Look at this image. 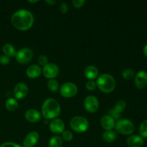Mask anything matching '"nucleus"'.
I'll use <instances>...</instances> for the list:
<instances>
[{"label": "nucleus", "mask_w": 147, "mask_h": 147, "mask_svg": "<svg viewBox=\"0 0 147 147\" xmlns=\"http://www.w3.org/2000/svg\"><path fill=\"white\" fill-rule=\"evenodd\" d=\"M34 16L29 10L20 9L14 12L11 17V22L14 28L20 31L30 30L34 24Z\"/></svg>", "instance_id": "obj_1"}, {"label": "nucleus", "mask_w": 147, "mask_h": 147, "mask_svg": "<svg viewBox=\"0 0 147 147\" xmlns=\"http://www.w3.org/2000/svg\"><path fill=\"white\" fill-rule=\"evenodd\" d=\"M61 109L58 102L53 98H47L43 102L41 115L46 119H57L60 114Z\"/></svg>", "instance_id": "obj_2"}, {"label": "nucleus", "mask_w": 147, "mask_h": 147, "mask_svg": "<svg viewBox=\"0 0 147 147\" xmlns=\"http://www.w3.org/2000/svg\"><path fill=\"white\" fill-rule=\"evenodd\" d=\"M96 85L100 91L105 93H111L116 88V80L110 74L103 73L98 77Z\"/></svg>", "instance_id": "obj_3"}, {"label": "nucleus", "mask_w": 147, "mask_h": 147, "mask_svg": "<svg viewBox=\"0 0 147 147\" xmlns=\"http://www.w3.org/2000/svg\"><path fill=\"white\" fill-rule=\"evenodd\" d=\"M70 126L74 131L77 133H84L88 129L89 122L85 117L77 116L72 118L70 121Z\"/></svg>", "instance_id": "obj_4"}, {"label": "nucleus", "mask_w": 147, "mask_h": 147, "mask_svg": "<svg viewBox=\"0 0 147 147\" xmlns=\"http://www.w3.org/2000/svg\"><path fill=\"white\" fill-rule=\"evenodd\" d=\"M116 131L123 135H129L133 133L135 130L134 123L129 119H119L116 123L115 126Z\"/></svg>", "instance_id": "obj_5"}, {"label": "nucleus", "mask_w": 147, "mask_h": 147, "mask_svg": "<svg viewBox=\"0 0 147 147\" xmlns=\"http://www.w3.org/2000/svg\"><path fill=\"white\" fill-rule=\"evenodd\" d=\"M78 93V87L75 83L67 82L60 88V93L64 98H72Z\"/></svg>", "instance_id": "obj_6"}, {"label": "nucleus", "mask_w": 147, "mask_h": 147, "mask_svg": "<svg viewBox=\"0 0 147 147\" xmlns=\"http://www.w3.org/2000/svg\"><path fill=\"white\" fill-rule=\"evenodd\" d=\"M16 60L20 64H25L31 61L33 57V52L31 49L24 47L20 49L16 54Z\"/></svg>", "instance_id": "obj_7"}, {"label": "nucleus", "mask_w": 147, "mask_h": 147, "mask_svg": "<svg viewBox=\"0 0 147 147\" xmlns=\"http://www.w3.org/2000/svg\"><path fill=\"white\" fill-rule=\"evenodd\" d=\"M45 77L46 78L50 79H54L55 78L57 77L59 74V67L55 63H48V64L46 65L45 66L43 67V68L42 69Z\"/></svg>", "instance_id": "obj_8"}, {"label": "nucleus", "mask_w": 147, "mask_h": 147, "mask_svg": "<svg viewBox=\"0 0 147 147\" xmlns=\"http://www.w3.org/2000/svg\"><path fill=\"white\" fill-rule=\"evenodd\" d=\"M84 106L86 110L89 113H95L99 108V102L97 98L94 96H87L84 100Z\"/></svg>", "instance_id": "obj_9"}, {"label": "nucleus", "mask_w": 147, "mask_h": 147, "mask_svg": "<svg viewBox=\"0 0 147 147\" xmlns=\"http://www.w3.org/2000/svg\"><path fill=\"white\" fill-rule=\"evenodd\" d=\"M29 88L24 83H19L14 88V96L17 99L24 98L28 94Z\"/></svg>", "instance_id": "obj_10"}, {"label": "nucleus", "mask_w": 147, "mask_h": 147, "mask_svg": "<svg viewBox=\"0 0 147 147\" xmlns=\"http://www.w3.org/2000/svg\"><path fill=\"white\" fill-rule=\"evenodd\" d=\"M134 83L136 88L142 89L147 85V72L144 70H140L135 75Z\"/></svg>", "instance_id": "obj_11"}, {"label": "nucleus", "mask_w": 147, "mask_h": 147, "mask_svg": "<svg viewBox=\"0 0 147 147\" xmlns=\"http://www.w3.org/2000/svg\"><path fill=\"white\" fill-rule=\"evenodd\" d=\"M50 130L54 134H62L65 131V123L62 119H53L50 123Z\"/></svg>", "instance_id": "obj_12"}, {"label": "nucleus", "mask_w": 147, "mask_h": 147, "mask_svg": "<svg viewBox=\"0 0 147 147\" xmlns=\"http://www.w3.org/2000/svg\"><path fill=\"white\" fill-rule=\"evenodd\" d=\"M39 140V134L37 131H31L24 138L23 147H34Z\"/></svg>", "instance_id": "obj_13"}, {"label": "nucleus", "mask_w": 147, "mask_h": 147, "mask_svg": "<svg viewBox=\"0 0 147 147\" xmlns=\"http://www.w3.org/2000/svg\"><path fill=\"white\" fill-rule=\"evenodd\" d=\"M100 125L106 131H113L116 126L115 120L109 115H105L100 119Z\"/></svg>", "instance_id": "obj_14"}, {"label": "nucleus", "mask_w": 147, "mask_h": 147, "mask_svg": "<svg viewBox=\"0 0 147 147\" xmlns=\"http://www.w3.org/2000/svg\"><path fill=\"white\" fill-rule=\"evenodd\" d=\"M41 113L36 109H29L26 111L24 113V117L26 120L28 121L30 123H37L41 119Z\"/></svg>", "instance_id": "obj_15"}, {"label": "nucleus", "mask_w": 147, "mask_h": 147, "mask_svg": "<svg viewBox=\"0 0 147 147\" xmlns=\"http://www.w3.org/2000/svg\"><path fill=\"white\" fill-rule=\"evenodd\" d=\"M144 139L139 135H131L126 139V144L129 147H141L144 144Z\"/></svg>", "instance_id": "obj_16"}, {"label": "nucleus", "mask_w": 147, "mask_h": 147, "mask_svg": "<svg viewBox=\"0 0 147 147\" xmlns=\"http://www.w3.org/2000/svg\"><path fill=\"white\" fill-rule=\"evenodd\" d=\"M84 76L88 80H93L98 76V70L94 65H88L84 70Z\"/></svg>", "instance_id": "obj_17"}, {"label": "nucleus", "mask_w": 147, "mask_h": 147, "mask_svg": "<svg viewBox=\"0 0 147 147\" xmlns=\"http://www.w3.org/2000/svg\"><path fill=\"white\" fill-rule=\"evenodd\" d=\"M42 72V68L38 65H32L27 69L26 75L30 78H37L41 75Z\"/></svg>", "instance_id": "obj_18"}, {"label": "nucleus", "mask_w": 147, "mask_h": 147, "mask_svg": "<svg viewBox=\"0 0 147 147\" xmlns=\"http://www.w3.org/2000/svg\"><path fill=\"white\" fill-rule=\"evenodd\" d=\"M102 139L106 143H112L117 139V134L114 131H106L102 134Z\"/></svg>", "instance_id": "obj_19"}, {"label": "nucleus", "mask_w": 147, "mask_h": 147, "mask_svg": "<svg viewBox=\"0 0 147 147\" xmlns=\"http://www.w3.org/2000/svg\"><path fill=\"white\" fill-rule=\"evenodd\" d=\"M2 51L4 53V55L7 56L9 57H15L16 54H17V51L16 49L14 48V46L9 43H7V44L4 45L2 47Z\"/></svg>", "instance_id": "obj_20"}, {"label": "nucleus", "mask_w": 147, "mask_h": 147, "mask_svg": "<svg viewBox=\"0 0 147 147\" xmlns=\"http://www.w3.org/2000/svg\"><path fill=\"white\" fill-rule=\"evenodd\" d=\"M5 106L7 109L10 111H14L17 110V107H18V102L15 98H9L6 100Z\"/></svg>", "instance_id": "obj_21"}, {"label": "nucleus", "mask_w": 147, "mask_h": 147, "mask_svg": "<svg viewBox=\"0 0 147 147\" xmlns=\"http://www.w3.org/2000/svg\"><path fill=\"white\" fill-rule=\"evenodd\" d=\"M47 86L49 90L53 93H57L60 90V85L55 79H50L47 83Z\"/></svg>", "instance_id": "obj_22"}, {"label": "nucleus", "mask_w": 147, "mask_h": 147, "mask_svg": "<svg viewBox=\"0 0 147 147\" xmlns=\"http://www.w3.org/2000/svg\"><path fill=\"white\" fill-rule=\"evenodd\" d=\"M63 145V139L59 136H54L50 139L49 147H61Z\"/></svg>", "instance_id": "obj_23"}, {"label": "nucleus", "mask_w": 147, "mask_h": 147, "mask_svg": "<svg viewBox=\"0 0 147 147\" xmlns=\"http://www.w3.org/2000/svg\"><path fill=\"white\" fill-rule=\"evenodd\" d=\"M135 72L132 69L127 68L125 69L123 72H122V77L125 79V80H130V79L133 78L135 76Z\"/></svg>", "instance_id": "obj_24"}, {"label": "nucleus", "mask_w": 147, "mask_h": 147, "mask_svg": "<svg viewBox=\"0 0 147 147\" xmlns=\"http://www.w3.org/2000/svg\"><path fill=\"white\" fill-rule=\"evenodd\" d=\"M139 134L142 138H147V119L144 121L139 126Z\"/></svg>", "instance_id": "obj_25"}, {"label": "nucleus", "mask_w": 147, "mask_h": 147, "mask_svg": "<svg viewBox=\"0 0 147 147\" xmlns=\"http://www.w3.org/2000/svg\"><path fill=\"white\" fill-rule=\"evenodd\" d=\"M126 102H125L124 100H119V101L116 102V103L115 104V106H114V109L116 111H117L119 113H121V112H123V111L126 109Z\"/></svg>", "instance_id": "obj_26"}, {"label": "nucleus", "mask_w": 147, "mask_h": 147, "mask_svg": "<svg viewBox=\"0 0 147 147\" xmlns=\"http://www.w3.org/2000/svg\"><path fill=\"white\" fill-rule=\"evenodd\" d=\"M62 136H63V139L65 141H66V142H70L73 139V134H72V132L68 130L64 131L62 133Z\"/></svg>", "instance_id": "obj_27"}, {"label": "nucleus", "mask_w": 147, "mask_h": 147, "mask_svg": "<svg viewBox=\"0 0 147 147\" xmlns=\"http://www.w3.org/2000/svg\"><path fill=\"white\" fill-rule=\"evenodd\" d=\"M37 63L40 65H42L43 67L45 66L46 65L48 64V58L46 55H41L38 57L37 58Z\"/></svg>", "instance_id": "obj_28"}, {"label": "nucleus", "mask_w": 147, "mask_h": 147, "mask_svg": "<svg viewBox=\"0 0 147 147\" xmlns=\"http://www.w3.org/2000/svg\"><path fill=\"white\" fill-rule=\"evenodd\" d=\"M96 87H97L96 82H95L94 80H88L86 84V88H87V90H90V91L94 90L96 88Z\"/></svg>", "instance_id": "obj_29"}, {"label": "nucleus", "mask_w": 147, "mask_h": 147, "mask_svg": "<svg viewBox=\"0 0 147 147\" xmlns=\"http://www.w3.org/2000/svg\"><path fill=\"white\" fill-rule=\"evenodd\" d=\"M109 116H111L114 120H119L121 118V113L114 109V108L109 111Z\"/></svg>", "instance_id": "obj_30"}, {"label": "nucleus", "mask_w": 147, "mask_h": 147, "mask_svg": "<svg viewBox=\"0 0 147 147\" xmlns=\"http://www.w3.org/2000/svg\"><path fill=\"white\" fill-rule=\"evenodd\" d=\"M86 3L84 0H73L72 4L76 8H80L83 6V4Z\"/></svg>", "instance_id": "obj_31"}, {"label": "nucleus", "mask_w": 147, "mask_h": 147, "mask_svg": "<svg viewBox=\"0 0 147 147\" xmlns=\"http://www.w3.org/2000/svg\"><path fill=\"white\" fill-rule=\"evenodd\" d=\"M0 147H23L20 145H19L18 144L14 143V142H4V143L1 144L0 145Z\"/></svg>", "instance_id": "obj_32"}, {"label": "nucleus", "mask_w": 147, "mask_h": 147, "mask_svg": "<svg viewBox=\"0 0 147 147\" xmlns=\"http://www.w3.org/2000/svg\"><path fill=\"white\" fill-rule=\"evenodd\" d=\"M10 62V57H7V56L3 55L0 56V63L1 65H8Z\"/></svg>", "instance_id": "obj_33"}, {"label": "nucleus", "mask_w": 147, "mask_h": 147, "mask_svg": "<svg viewBox=\"0 0 147 147\" xmlns=\"http://www.w3.org/2000/svg\"><path fill=\"white\" fill-rule=\"evenodd\" d=\"M60 12L63 13V14H65V13L67 12L68 11V7L66 4V3L65 2H62L60 5Z\"/></svg>", "instance_id": "obj_34"}, {"label": "nucleus", "mask_w": 147, "mask_h": 147, "mask_svg": "<svg viewBox=\"0 0 147 147\" xmlns=\"http://www.w3.org/2000/svg\"><path fill=\"white\" fill-rule=\"evenodd\" d=\"M46 3L50 4V6H52V5H54V4L56 3V1H55V0H50H50H47V1H46Z\"/></svg>", "instance_id": "obj_35"}, {"label": "nucleus", "mask_w": 147, "mask_h": 147, "mask_svg": "<svg viewBox=\"0 0 147 147\" xmlns=\"http://www.w3.org/2000/svg\"><path fill=\"white\" fill-rule=\"evenodd\" d=\"M143 53H144V55L147 57V44L145 45L144 47Z\"/></svg>", "instance_id": "obj_36"}, {"label": "nucleus", "mask_w": 147, "mask_h": 147, "mask_svg": "<svg viewBox=\"0 0 147 147\" xmlns=\"http://www.w3.org/2000/svg\"><path fill=\"white\" fill-rule=\"evenodd\" d=\"M37 0H36V1H28V2H30V3H36L37 2Z\"/></svg>", "instance_id": "obj_37"}]
</instances>
